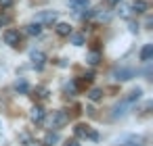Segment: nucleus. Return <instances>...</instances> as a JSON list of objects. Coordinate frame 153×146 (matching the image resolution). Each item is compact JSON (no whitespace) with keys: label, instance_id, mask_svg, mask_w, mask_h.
Listing matches in <instances>:
<instances>
[{"label":"nucleus","instance_id":"6e6552de","mask_svg":"<svg viewBox=\"0 0 153 146\" xmlns=\"http://www.w3.org/2000/svg\"><path fill=\"white\" fill-rule=\"evenodd\" d=\"M153 59V44H145L143 50H140V61L143 63H151Z\"/></svg>","mask_w":153,"mask_h":146},{"label":"nucleus","instance_id":"dca6fc26","mask_svg":"<svg viewBox=\"0 0 153 146\" xmlns=\"http://www.w3.org/2000/svg\"><path fill=\"white\" fill-rule=\"evenodd\" d=\"M88 98H90V100H94V102H97V100H101V98H103V90L92 88V90L88 92Z\"/></svg>","mask_w":153,"mask_h":146},{"label":"nucleus","instance_id":"aec40b11","mask_svg":"<svg viewBox=\"0 0 153 146\" xmlns=\"http://www.w3.org/2000/svg\"><path fill=\"white\" fill-rule=\"evenodd\" d=\"M57 140H59V136H57V134H53V131H51V134H48V136H46V146H53V144H55V142H57Z\"/></svg>","mask_w":153,"mask_h":146},{"label":"nucleus","instance_id":"b1692460","mask_svg":"<svg viewBox=\"0 0 153 146\" xmlns=\"http://www.w3.org/2000/svg\"><path fill=\"white\" fill-rule=\"evenodd\" d=\"M13 4V0H0V7H2V9H9Z\"/></svg>","mask_w":153,"mask_h":146},{"label":"nucleus","instance_id":"f3484780","mask_svg":"<svg viewBox=\"0 0 153 146\" xmlns=\"http://www.w3.org/2000/svg\"><path fill=\"white\" fill-rule=\"evenodd\" d=\"M69 38H71L74 46H82V44H84V36H82V34H69Z\"/></svg>","mask_w":153,"mask_h":146},{"label":"nucleus","instance_id":"39448f33","mask_svg":"<svg viewBox=\"0 0 153 146\" xmlns=\"http://www.w3.org/2000/svg\"><path fill=\"white\" fill-rule=\"evenodd\" d=\"M134 75H136V71H134L132 67H120V69L113 71V77H115L117 81H128V79H132Z\"/></svg>","mask_w":153,"mask_h":146},{"label":"nucleus","instance_id":"6ab92c4d","mask_svg":"<svg viewBox=\"0 0 153 146\" xmlns=\"http://www.w3.org/2000/svg\"><path fill=\"white\" fill-rule=\"evenodd\" d=\"M99 59H101V54H99V52H90V54H88V63H90V65H97V63H99Z\"/></svg>","mask_w":153,"mask_h":146},{"label":"nucleus","instance_id":"412c9836","mask_svg":"<svg viewBox=\"0 0 153 146\" xmlns=\"http://www.w3.org/2000/svg\"><path fill=\"white\" fill-rule=\"evenodd\" d=\"M65 92L67 94H76V81H67L65 84Z\"/></svg>","mask_w":153,"mask_h":146},{"label":"nucleus","instance_id":"0eeeda50","mask_svg":"<svg viewBox=\"0 0 153 146\" xmlns=\"http://www.w3.org/2000/svg\"><path fill=\"white\" fill-rule=\"evenodd\" d=\"M30 59H32V67L34 69H44V61H46V54L42 50H32L30 52Z\"/></svg>","mask_w":153,"mask_h":146},{"label":"nucleus","instance_id":"1a4fd4ad","mask_svg":"<svg viewBox=\"0 0 153 146\" xmlns=\"http://www.w3.org/2000/svg\"><path fill=\"white\" fill-rule=\"evenodd\" d=\"M44 119H46L44 109H42V106H34V109H32V121H34V123H42Z\"/></svg>","mask_w":153,"mask_h":146},{"label":"nucleus","instance_id":"20e7f679","mask_svg":"<svg viewBox=\"0 0 153 146\" xmlns=\"http://www.w3.org/2000/svg\"><path fill=\"white\" fill-rule=\"evenodd\" d=\"M74 131H76V136H78V138H88V140H94V142L99 140V134H97L90 125L80 123V125H76V129H74Z\"/></svg>","mask_w":153,"mask_h":146},{"label":"nucleus","instance_id":"f257e3e1","mask_svg":"<svg viewBox=\"0 0 153 146\" xmlns=\"http://www.w3.org/2000/svg\"><path fill=\"white\" fill-rule=\"evenodd\" d=\"M140 96H143V90H140V88H134L132 92H128V94H126V96L113 106V115H111V117H113V119L124 117V115H126V113H128V111L140 100Z\"/></svg>","mask_w":153,"mask_h":146},{"label":"nucleus","instance_id":"a211bd4d","mask_svg":"<svg viewBox=\"0 0 153 146\" xmlns=\"http://www.w3.org/2000/svg\"><path fill=\"white\" fill-rule=\"evenodd\" d=\"M11 23V15H7V13H0V27H7Z\"/></svg>","mask_w":153,"mask_h":146},{"label":"nucleus","instance_id":"393cba45","mask_svg":"<svg viewBox=\"0 0 153 146\" xmlns=\"http://www.w3.org/2000/svg\"><path fill=\"white\" fill-rule=\"evenodd\" d=\"M63 146H80V144H78V140H65Z\"/></svg>","mask_w":153,"mask_h":146},{"label":"nucleus","instance_id":"f8f14e48","mask_svg":"<svg viewBox=\"0 0 153 146\" xmlns=\"http://www.w3.org/2000/svg\"><path fill=\"white\" fill-rule=\"evenodd\" d=\"M25 32H27L30 36H40V34H42V25H40V23H36V21H32V23L27 25V29H25Z\"/></svg>","mask_w":153,"mask_h":146},{"label":"nucleus","instance_id":"9d476101","mask_svg":"<svg viewBox=\"0 0 153 146\" xmlns=\"http://www.w3.org/2000/svg\"><path fill=\"white\" fill-rule=\"evenodd\" d=\"M88 0H69V7L74 9V11H86L88 9Z\"/></svg>","mask_w":153,"mask_h":146},{"label":"nucleus","instance_id":"4be33fe9","mask_svg":"<svg viewBox=\"0 0 153 146\" xmlns=\"http://www.w3.org/2000/svg\"><path fill=\"white\" fill-rule=\"evenodd\" d=\"M19 138H21V142H23V146H32V144H34V140H32V138H30L27 134H21Z\"/></svg>","mask_w":153,"mask_h":146},{"label":"nucleus","instance_id":"ddd939ff","mask_svg":"<svg viewBox=\"0 0 153 146\" xmlns=\"http://www.w3.org/2000/svg\"><path fill=\"white\" fill-rule=\"evenodd\" d=\"M117 146H143V140H140L138 136H130L126 142H122V144H117Z\"/></svg>","mask_w":153,"mask_h":146},{"label":"nucleus","instance_id":"5701e85b","mask_svg":"<svg viewBox=\"0 0 153 146\" xmlns=\"http://www.w3.org/2000/svg\"><path fill=\"white\" fill-rule=\"evenodd\" d=\"M36 92H38V96H40V98H46V96H48V90H46V88H38Z\"/></svg>","mask_w":153,"mask_h":146},{"label":"nucleus","instance_id":"9b49d317","mask_svg":"<svg viewBox=\"0 0 153 146\" xmlns=\"http://www.w3.org/2000/svg\"><path fill=\"white\" fill-rule=\"evenodd\" d=\"M15 90H17L19 94H27V92H30V84L21 77V79H17V81H15Z\"/></svg>","mask_w":153,"mask_h":146},{"label":"nucleus","instance_id":"2eb2a0df","mask_svg":"<svg viewBox=\"0 0 153 146\" xmlns=\"http://www.w3.org/2000/svg\"><path fill=\"white\" fill-rule=\"evenodd\" d=\"M57 34L59 36H69L71 34V25L69 23H57Z\"/></svg>","mask_w":153,"mask_h":146},{"label":"nucleus","instance_id":"7ed1b4c3","mask_svg":"<svg viewBox=\"0 0 153 146\" xmlns=\"http://www.w3.org/2000/svg\"><path fill=\"white\" fill-rule=\"evenodd\" d=\"M67 121H69V115H67L65 111H53V115H51V127H53V129L65 127Z\"/></svg>","mask_w":153,"mask_h":146},{"label":"nucleus","instance_id":"f03ea898","mask_svg":"<svg viewBox=\"0 0 153 146\" xmlns=\"http://www.w3.org/2000/svg\"><path fill=\"white\" fill-rule=\"evenodd\" d=\"M36 23H40L42 27H53V23H57V13L55 11H40L34 17Z\"/></svg>","mask_w":153,"mask_h":146},{"label":"nucleus","instance_id":"423d86ee","mask_svg":"<svg viewBox=\"0 0 153 146\" xmlns=\"http://www.w3.org/2000/svg\"><path fill=\"white\" fill-rule=\"evenodd\" d=\"M4 42H7L11 48H17V46L21 44V34H19L17 29H7V32H4Z\"/></svg>","mask_w":153,"mask_h":146},{"label":"nucleus","instance_id":"a878e982","mask_svg":"<svg viewBox=\"0 0 153 146\" xmlns=\"http://www.w3.org/2000/svg\"><path fill=\"white\" fill-rule=\"evenodd\" d=\"M122 0H107V4H111V7H115V4H120Z\"/></svg>","mask_w":153,"mask_h":146},{"label":"nucleus","instance_id":"4468645a","mask_svg":"<svg viewBox=\"0 0 153 146\" xmlns=\"http://www.w3.org/2000/svg\"><path fill=\"white\" fill-rule=\"evenodd\" d=\"M147 2H145V0H134V2H132V11L134 13H145L147 11Z\"/></svg>","mask_w":153,"mask_h":146}]
</instances>
